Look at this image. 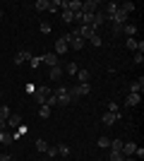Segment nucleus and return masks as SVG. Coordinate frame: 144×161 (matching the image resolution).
Wrapping results in <instances>:
<instances>
[{"label": "nucleus", "mask_w": 144, "mask_h": 161, "mask_svg": "<svg viewBox=\"0 0 144 161\" xmlns=\"http://www.w3.org/2000/svg\"><path fill=\"white\" fill-rule=\"evenodd\" d=\"M31 96H34V101L43 103V101H46L48 96H51V89H48L46 84H41V87H36V89H34V94H31Z\"/></svg>", "instance_id": "f03ea898"}, {"label": "nucleus", "mask_w": 144, "mask_h": 161, "mask_svg": "<svg viewBox=\"0 0 144 161\" xmlns=\"http://www.w3.org/2000/svg\"><path fill=\"white\" fill-rule=\"evenodd\" d=\"M108 161H125V156L120 152H108Z\"/></svg>", "instance_id": "c85d7f7f"}, {"label": "nucleus", "mask_w": 144, "mask_h": 161, "mask_svg": "<svg viewBox=\"0 0 144 161\" xmlns=\"http://www.w3.org/2000/svg\"><path fill=\"white\" fill-rule=\"evenodd\" d=\"M39 118H43V120H46V118H51V108H48L46 103H41V106H39Z\"/></svg>", "instance_id": "4be33fe9"}, {"label": "nucleus", "mask_w": 144, "mask_h": 161, "mask_svg": "<svg viewBox=\"0 0 144 161\" xmlns=\"http://www.w3.org/2000/svg\"><path fill=\"white\" fill-rule=\"evenodd\" d=\"M106 108H108V113H120V106H118L115 101H108V103H106Z\"/></svg>", "instance_id": "7c9ffc66"}, {"label": "nucleus", "mask_w": 144, "mask_h": 161, "mask_svg": "<svg viewBox=\"0 0 144 161\" xmlns=\"http://www.w3.org/2000/svg\"><path fill=\"white\" fill-rule=\"evenodd\" d=\"M130 92H132V94H142V92H144V77H139L137 82H132Z\"/></svg>", "instance_id": "f3484780"}, {"label": "nucleus", "mask_w": 144, "mask_h": 161, "mask_svg": "<svg viewBox=\"0 0 144 161\" xmlns=\"http://www.w3.org/2000/svg\"><path fill=\"white\" fill-rule=\"evenodd\" d=\"M144 63V53H135V65H142Z\"/></svg>", "instance_id": "e433bc0d"}, {"label": "nucleus", "mask_w": 144, "mask_h": 161, "mask_svg": "<svg viewBox=\"0 0 144 161\" xmlns=\"http://www.w3.org/2000/svg\"><path fill=\"white\" fill-rule=\"evenodd\" d=\"M0 92H3V82H0Z\"/></svg>", "instance_id": "37998d69"}, {"label": "nucleus", "mask_w": 144, "mask_h": 161, "mask_svg": "<svg viewBox=\"0 0 144 161\" xmlns=\"http://www.w3.org/2000/svg\"><path fill=\"white\" fill-rule=\"evenodd\" d=\"M75 34H77L82 41H89L91 36L96 34V29H94V27H79V29H75Z\"/></svg>", "instance_id": "20e7f679"}, {"label": "nucleus", "mask_w": 144, "mask_h": 161, "mask_svg": "<svg viewBox=\"0 0 144 161\" xmlns=\"http://www.w3.org/2000/svg\"><path fill=\"white\" fill-rule=\"evenodd\" d=\"M60 17H62V22H65V24H72V22H75V14L70 12V10H62Z\"/></svg>", "instance_id": "412c9836"}, {"label": "nucleus", "mask_w": 144, "mask_h": 161, "mask_svg": "<svg viewBox=\"0 0 144 161\" xmlns=\"http://www.w3.org/2000/svg\"><path fill=\"white\" fill-rule=\"evenodd\" d=\"M77 70H79V63H67V67H65L67 75H77Z\"/></svg>", "instance_id": "bb28decb"}, {"label": "nucleus", "mask_w": 144, "mask_h": 161, "mask_svg": "<svg viewBox=\"0 0 144 161\" xmlns=\"http://www.w3.org/2000/svg\"><path fill=\"white\" fill-rule=\"evenodd\" d=\"M10 113H12V111L7 108V103H5V106H0V120H3V123H5L7 118H10Z\"/></svg>", "instance_id": "b1692460"}, {"label": "nucleus", "mask_w": 144, "mask_h": 161, "mask_svg": "<svg viewBox=\"0 0 144 161\" xmlns=\"http://www.w3.org/2000/svg\"><path fill=\"white\" fill-rule=\"evenodd\" d=\"M135 149H137V144H135V142H123V149H120V154L127 159V156L135 154Z\"/></svg>", "instance_id": "9b49d317"}, {"label": "nucleus", "mask_w": 144, "mask_h": 161, "mask_svg": "<svg viewBox=\"0 0 144 161\" xmlns=\"http://www.w3.org/2000/svg\"><path fill=\"white\" fill-rule=\"evenodd\" d=\"M39 65H41V55H31V60H29V67H31V70H36Z\"/></svg>", "instance_id": "c756f323"}, {"label": "nucleus", "mask_w": 144, "mask_h": 161, "mask_svg": "<svg viewBox=\"0 0 144 161\" xmlns=\"http://www.w3.org/2000/svg\"><path fill=\"white\" fill-rule=\"evenodd\" d=\"M36 149H39V152H41V154H43V152H46V149H48V142L43 140V137H39V140H36Z\"/></svg>", "instance_id": "cd10ccee"}, {"label": "nucleus", "mask_w": 144, "mask_h": 161, "mask_svg": "<svg viewBox=\"0 0 144 161\" xmlns=\"http://www.w3.org/2000/svg\"><path fill=\"white\" fill-rule=\"evenodd\" d=\"M12 132H7V130H0V144H5V147H7V144H12Z\"/></svg>", "instance_id": "6ab92c4d"}, {"label": "nucleus", "mask_w": 144, "mask_h": 161, "mask_svg": "<svg viewBox=\"0 0 144 161\" xmlns=\"http://www.w3.org/2000/svg\"><path fill=\"white\" fill-rule=\"evenodd\" d=\"M120 31H125V36H127V39H135V34H137V24H135V22H127Z\"/></svg>", "instance_id": "ddd939ff"}, {"label": "nucleus", "mask_w": 144, "mask_h": 161, "mask_svg": "<svg viewBox=\"0 0 144 161\" xmlns=\"http://www.w3.org/2000/svg\"><path fill=\"white\" fill-rule=\"evenodd\" d=\"M34 7L39 10V12H43V10H51V0H36Z\"/></svg>", "instance_id": "aec40b11"}, {"label": "nucleus", "mask_w": 144, "mask_h": 161, "mask_svg": "<svg viewBox=\"0 0 144 161\" xmlns=\"http://www.w3.org/2000/svg\"><path fill=\"white\" fill-rule=\"evenodd\" d=\"M43 103H46V106H48V108H53V106H58V96H55V94H53V92H51V96H48V99H46V101H43Z\"/></svg>", "instance_id": "393cba45"}, {"label": "nucleus", "mask_w": 144, "mask_h": 161, "mask_svg": "<svg viewBox=\"0 0 144 161\" xmlns=\"http://www.w3.org/2000/svg\"><path fill=\"white\" fill-rule=\"evenodd\" d=\"M103 24H106V14H103V12H96L94 17H91V27L99 29V27H103Z\"/></svg>", "instance_id": "2eb2a0df"}, {"label": "nucleus", "mask_w": 144, "mask_h": 161, "mask_svg": "<svg viewBox=\"0 0 144 161\" xmlns=\"http://www.w3.org/2000/svg\"><path fill=\"white\" fill-rule=\"evenodd\" d=\"M0 130H5V123H3V120H0Z\"/></svg>", "instance_id": "a19ab883"}, {"label": "nucleus", "mask_w": 144, "mask_h": 161, "mask_svg": "<svg viewBox=\"0 0 144 161\" xmlns=\"http://www.w3.org/2000/svg\"><path fill=\"white\" fill-rule=\"evenodd\" d=\"M39 29H41V34H51V24H48V22H41V24H39Z\"/></svg>", "instance_id": "72a5a7b5"}, {"label": "nucleus", "mask_w": 144, "mask_h": 161, "mask_svg": "<svg viewBox=\"0 0 144 161\" xmlns=\"http://www.w3.org/2000/svg\"><path fill=\"white\" fill-rule=\"evenodd\" d=\"M120 118H123V113H108V111H106V113L101 115V123L103 125H115Z\"/></svg>", "instance_id": "39448f33"}, {"label": "nucleus", "mask_w": 144, "mask_h": 161, "mask_svg": "<svg viewBox=\"0 0 144 161\" xmlns=\"http://www.w3.org/2000/svg\"><path fill=\"white\" fill-rule=\"evenodd\" d=\"M46 154H48V159H53V156H58V149H55V147H51V144H48Z\"/></svg>", "instance_id": "c9c22d12"}, {"label": "nucleus", "mask_w": 144, "mask_h": 161, "mask_svg": "<svg viewBox=\"0 0 144 161\" xmlns=\"http://www.w3.org/2000/svg\"><path fill=\"white\" fill-rule=\"evenodd\" d=\"M77 80H79V84H84V82H89V77H91V72L87 70V67H79L77 70V75H75Z\"/></svg>", "instance_id": "dca6fc26"}, {"label": "nucleus", "mask_w": 144, "mask_h": 161, "mask_svg": "<svg viewBox=\"0 0 144 161\" xmlns=\"http://www.w3.org/2000/svg\"><path fill=\"white\" fill-rule=\"evenodd\" d=\"M110 152H120V149H123V140H110Z\"/></svg>", "instance_id": "a878e982"}, {"label": "nucleus", "mask_w": 144, "mask_h": 161, "mask_svg": "<svg viewBox=\"0 0 144 161\" xmlns=\"http://www.w3.org/2000/svg\"><path fill=\"white\" fill-rule=\"evenodd\" d=\"M89 41H91V46H101V43H103V41H101V36H99V31H96Z\"/></svg>", "instance_id": "f704fd0d"}, {"label": "nucleus", "mask_w": 144, "mask_h": 161, "mask_svg": "<svg viewBox=\"0 0 144 161\" xmlns=\"http://www.w3.org/2000/svg\"><path fill=\"white\" fill-rule=\"evenodd\" d=\"M135 156H137V159H144V149L137 147V149H135Z\"/></svg>", "instance_id": "4c0bfd02"}, {"label": "nucleus", "mask_w": 144, "mask_h": 161, "mask_svg": "<svg viewBox=\"0 0 144 161\" xmlns=\"http://www.w3.org/2000/svg\"><path fill=\"white\" fill-rule=\"evenodd\" d=\"M31 161H34V159H31Z\"/></svg>", "instance_id": "c03bdc74"}, {"label": "nucleus", "mask_w": 144, "mask_h": 161, "mask_svg": "<svg viewBox=\"0 0 144 161\" xmlns=\"http://www.w3.org/2000/svg\"><path fill=\"white\" fill-rule=\"evenodd\" d=\"M75 89H77V94H79V99L91 94V84H89V82H84V84H75Z\"/></svg>", "instance_id": "4468645a"}, {"label": "nucleus", "mask_w": 144, "mask_h": 161, "mask_svg": "<svg viewBox=\"0 0 144 161\" xmlns=\"http://www.w3.org/2000/svg\"><path fill=\"white\" fill-rule=\"evenodd\" d=\"M55 149H58V154H60L62 159H67V156H70V147H67V144H62V142H60Z\"/></svg>", "instance_id": "5701e85b"}, {"label": "nucleus", "mask_w": 144, "mask_h": 161, "mask_svg": "<svg viewBox=\"0 0 144 161\" xmlns=\"http://www.w3.org/2000/svg\"><path fill=\"white\" fill-rule=\"evenodd\" d=\"M31 60V53L29 51H17L14 53V65H24V63Z\"/></svg>", "instance_id": "423d86ee"}, {"label": "nucleus", "mask_w": 144, "mask_h": 161, "mask_svg": "<svg viewBox=\"0 0 144 161\" xmlns=\"http://www.w3.org/2000/svg\"><path fill=\"white\" fill-rule=\"evenodd\" d=\"M0 161H12V156L10 154H0Z\"/></svg>", "instance_id": "58836bf2"}, {"label": "nucleus", "mask_w": 144, "mask_h": 161, "mask_svg": "<svg viewBox=\"0 0 144 161\" xmlns=\"http://www.w3.org/2000/svg\"><path fill=\"white\" fill-rule=\"evenodd\" d=\"M48 80H51V82H58V80H62V67H60V65L51 67V70H48Z\"/></svg>", "instance_id": "f8f14e48"}, {"label": "nucleus", "mask_w": 144, "mask_h": 161, "mask_svg": "<svg viewBox=\"0 0 144 161\" xmlns=\"http://www.w3.org/2000/svg\"><path fill=\"white\" fill-rule=\"evenodd\" d=\"M41 63H46V65L55 67V65H58V63H60V58H58V55H55L53 51H51V53H43V55H41Z\"/></svg>", "instance_id": "6e6552de"}, {"label": "nucleus", "mask_w": 144, "mask_h": 161, "mask_svg": "<svg viewBox=\"0 0 144 161\" xmlns=\"http://www.w3.org/2000/svg\"><path fill=\"white\" fill-rule=\"evenodd\" d=\"M142 103V94H127V99H125V106H130V108H135V106H139Z\"/></svg>", "instance_id": "9d476101"}, {"label": "nucleus", "mask_w": 144, "mask_h": 161, "mask_svg": "<svg viewBox=\"0 0 144 161\" xmlns=\"http://www.w3.org/2000/svg\"><path fill=\"white\" fill-rule=\"evenodd\" d=\"M67 51H70L67 41H65V39H62V36H60V39L55 41V46H53V53L58 55V58H60V55H65V53H67Z\"/></svg>", "instance_id": "7ed1b4c3"}, {"label": "nucleus", "mask_w": 144, "mask_h": 161, "mask_svg": "<svg viewBox=\"0 0 144 161\" xmlns=\"http://www.w3.org/2000/svg\"><path fill=\"white\" fill-rule=\"evenodd\" d=\"M96 7H99L96 0H87V3H82V14H96Z\"/></svg>", "instance_id": "1a4fd4ad"}, {"label": "nucleus", "mask_w": 144, "mask_h": 161, "mask_svg": "<svg viewBox=\"0 0 144 161\" xmlns=\"http://www.w3.org/2000/svg\"><path fill=\"white\" fill-rule=\"evenodd\" d=\"M96 144H99V147H101V149H108V147H110V140H108V137H103V135H101Z\"/></svg>", "instance_id": "2f4dec72"}, {"label": "nucleus", "mask_w": 144, "mask_h": 161, "mask_svg": "<svg viewBox=\"0 0 144 161\" xmlns=\"http://www.w3.org/2000/svg\"><path fill=\"white\" fill-rule=\"evenodd\" d=\"M3 17H5V10H3V7H0V19H3Z\"/></svg>", "instance_id": "ea45409f"}, {"label": "nucleus", "mask_w": 144, "mask_h": 161, "mask_svg": "<svg viewBox=\"0 0 144 161\" xmlns=\"http://www.w3.org/2000/svg\"><path fill=\"white\" fill-rule=\"evenodd\" d=\"M120 10H123L125 14H130V12H135V5H132V3H123V5H120Z\"/></svg>", "instance_id": "473e14b6"}, {"label": "nucleus", "mask_w": 144, "mask_h": 161, "mask_svg": "<svg viewBox=\"0 0 144 161\" xmlns=\"http://www.w3.org/2000/svg\"><path fill=\"white\" fill-rule=\"evenodd\" d=\"M53 94L58 96V106H70V103H72V99H70V92H67V87H65V84H62L60 89H55Z\"/></svg>", "instance_id": "f257e3e1"}, {"label": "nucleus", "mask_w": 144, "mask_h": 161, "mask_svg": "<svg viewBox=\"0 0 144 161\" xmlns=\"http://www.w3.org/2000/svg\"><path fill=\"white\" fill-rule=\"evenodd\" d=\"M125 161H137V159H132V156H127V159H125Z\"/></svg>", "instance_id": "79ce46f5"}, {"label": "nucleus", "mask_w": 144, "mask_h": 161, "mask_svg": "<svg viewBox=\"0 0 144 161\" xmlns=\"http://www.w3.org/2000/svg\"><path fill=\"white\" fill-rule=\"evenodd\" d=\"M12 161H14V159H12Z\"/></svg>", "instance_id": "a18cd8bd"}, {"label": "nucleus", "mask_w": 144, "mask_h": 161, "mask_svg": "<svg viewBox=\"0 0 144 161\" xmlns=\"http://www.w3.org/2000/svg\"><path fill=\"white\" fill-rule=\"evenodd\" d=\"M67 10H70L72 14L82 12V0H67Z\"/></svg>", "instance_id": "a211bd4d"}, {"label": "nucleus", "mask_w": 144, "mask_h": 161, "mask_svg": "<svg viewBox=\"0 0 144 161\" xmlns=\"http://www.w3.org/2000/svg\"><path fill=\"white\" fill-rule=\"evenodd\" d=\"M19 125H22V115L19 113H10V118L5 120V128H14L17 130Z\"/></svg>", "instance_id": "0eeeda50"}]
</instances>
